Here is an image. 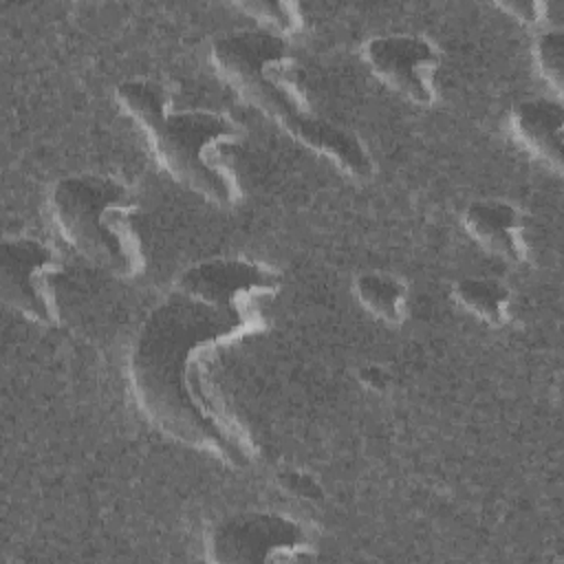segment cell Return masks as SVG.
Masks as SVG:
<instances>
[{"label":"cell","mask_w":564,"mask_h":564,"mask_svg":"<svg viewBox=\"0 0 564 564\" xmlns=\"http://www.w3.org/2000/svg\"><path fill=\"white\" fill-rule=\"evenodd\" d=\"M209 62L245 104L293 141L326 159L348 178H372V154L361 139L315 112L284 37L264 29L234 31L214 40Z\"/></svg>","instance_id":"cell-2"},{"label":"cell","mask_w":564,"mask_h":564,"mask_svg":"<svg viewBox=\"0 0 564 564\" xmlns=\"http://www.w3.org/2000/svg\"><path fill=\"white\" fill-rule=\"evenodd\" d=\"M452 295L458 306L489 326H505L511 317V291L496 278H463L454 284Z\"/></svg>","instance_id":"cell-11"},{"label":"cell","mask_w":564,"mask_h":564,"mask_svg":"<svg viewBox=\"0 0 564 564\" xmlns=\"http://www.w3.org/2000/svg\"><path fill=\"white\" fill-rule=\"evenodd\" d=\"M465 234L491 256L513 264L529 260L527 223L520 207L500 198L471 200L460 216Z\"/></svg>","instance_id":"cell-9"},{"label":"cell","mask_w":564,"mask_h":564,"mask_svg":"<svg viewBox=\"0 0 564 564\" xmlns=\"http://www.w3.org/2000/svg\"><path fill=\"white\" fill-rule=\"evenodd\" d=\"M361 57L370 73L414 106L436 101V73L441 53L432 40L416 33L375 35L364 42Z\"/></svg>","instance_id":"cell-7"},{"label":"cell","mask_w":564,"mask_h":564,"mask_svg":"<svg viewBox=\"0 0 564 564\" xmlns=\"http://www.w3.org/2000/svg\"><path fill=\"white\" fill-rule=\"evenodd\" d=\"M264 302L187 267L141 324L128 357L130 392L165 436L242 467L251 441L207 377L212 355L264 328Z\"/></svg>","instance_id":"cell-1"},{"label":"cell","mask_w":564,"mask_h":564,"mask_svg":"<svg viewBox=\"0 0 564 564\" xmlns=\"http://www.w3.org/2000/svg\"><path fill=\"white\" fill-rule=\"evenodd\" d=\"M352 293L361 308L383 324L397 326L408 315V286L403 280L390 273H359L352 282Z\"/></svg>","instance_id":"cell-10"},{"label":"cell","mask_w":564,"mask_h":564,"mask_svg":"<svg viewBox=\"0 0 564 564\" xmlns=\"http://www.w3.org/2000/svg\"><path fill=\"white\" fill-rule=\"evenodd\" d=\"M278 485L286 494L302 498V500H322L324 498L322 485L311 474H306L302 469H282L278 474Z\"/></svg>","instance_id":"cell-14"},{"label":"cell","mask_w":564,"mask_h":564,"mask_svg":"<svg viewBox=\"0 0 564 564\" xmlns=\"http://www.w3.org/2000/svg\"><path fill=\"white\" fill-rule=\"evenodd\" d=\"M57 253L37 238H4L0 245V293L7 306L40 326H57Z\"/></svg>","instance_id":"cell-6"},{"label":"cell","mask_w":564,"mask_h":564,"mask_svg":"<svg viewBox=\"0 0 564 564\" xmlns=\"http://www.w3.org/2000/svg\"><path fill=\"white\" fill-rule=\"evenodd\" d=\"M240 11L251 15L260 26L269 33H275L280 37H289L302 31V11L293 2H238L236 4Z\"/></svg>","instance_id":"cell-13"},{"label":"cell","mask_w":564,"mask_h":564,"mask_svg":"<svg viewBox=\"0 0 564 564\" xmlns=\"http://www.w3.org/2000/svg\"><path fill=\"white\" fill-rule=\"evenodd\" d=\"M115 99L170 178L220 207L242 198L231 154L245 139L238 119L218 110L176 108L170 90L152 79L121 82Z\"/></svg>","instance_id":"cell-3"},{"label":"cell","mask_w":564,"mask_h":564,"mask_svg":"<svg viewBox=\"0 0 564 564\" xmlns=\"http://www.w3.org/2000/svg\"><path fill=\"white\" fill-rule=\"evenodd\" d=\"M317 555L311 533L278 511H238L218 520L205 538V557L218 564H282Z\"/></svg>","instance_id":"cell-5"},{"label":"cell","mask_w":564,"mask_h":564,"mask_svg":"<svg viewBox=\"0 0 564 564\" xmlns=\"http://www.w3.org/2000/svg\"><path fill=\"white\" fill-rule=\"evenodd\" d=\"M359 381L368 388V390H375V392H383L388 386H390V375L383 366H377V364H366L359 368L357 372Z\"/></svg>","instance_id":"cell-16"},{"label":"cell","mask_w":564,"mask_h":564,"mask_svg":"<svg viewBox=\"0 0 564 564\" xmlns=\"http://www.w3.org/2000/svg\"><path fill=\"white\" fill-rule=\"evenodd\" d=\"M498 9H502V11H507L511 18H516L518 22H522V24H527V26H531V29H538V31H542V29H546L549 24V4L546 2H498L496 4Z\"/></svg>","instance_id":"cell-15"},{"label":"cell","mask_w":564,"mask_h":564,"mask_svg":"<svg viewBox=\"0 0 564 564\" xmlns=\"http://www.w3.org/2000/svg\"><path fill=\"white\" fill-rule=\"evenodd\" d=\"M509 137L555 176L564 167V106L557 97H533L509 112Z\"/></svg>","instance_id":"cell-8"},{"label":"cell","mask_w":564,"mask_h":564,"mask_svg":"<svg viewBox=\"0 0 564 564\" xmlns=\"http://www.w3.org/2000/svg\"><path fill=\"white\" fill-rule=\"evenodd\" d=\"M531 55L538 75L553 90V97L560 99L564 84V31L560 26L538 31Z\"/></svg>","instance_id":"cell-12"},{"label":"cell","mask_w":564,"mask_h":564,"mask_svg":"<svg viewBox=\"0 0 564 564\" xmlns=\"http://www.w3.org/2000/svg\"><path fill=\"white\" fill-rule=\"evenodd\" d=\"M48 212L62 240L93 267L119 280L143 273L141 209L126 183L104 174L64 176L51 189Z\"/></svg>","instance_id":"cell-4"}]
</instances>
